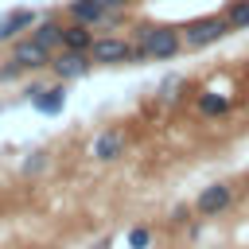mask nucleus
Wrapping results in <instances>:
<instances>
[{
    "mask_svg": "<svg viewBox=\"0 0 249 249\" xmlns=\"http://www.w3.org/2000/svg\"><path fill=\"white\" fill-rule=\"evenodd\" d=\"M8 58L19 62V66L31 74V70H51V58H54V54H51L43 43H35L31 35H19V39H12V54H8Z\"/></svg>",
    "mask_w": 249,
    "mask_h": 249,
    "instance_id": "nucleus-4",
    "label": "nucleus"
},
{
    "mask_svg": "<svg viewBox=\"0 0 249 249\" xmlns=\"http://www.w3.org/2000/svg\"><path fill=\"white\" fill-rule=\"evenodd\" d=\"M124 144H128L124 128H105V132H97V140H93V160H101V163L121 160V156H124Z\"/></svg>",
    "mask_w": 249,
    "mask_h": 249,
    "instance_id": "nucleus-9",
    "label": "nucleus"
},
{
    "mask_svg": "<svg viewBox=\"0 0 249 249\" xmlns=\"http://www.w3.org/2000/svg\"><path fill=\"white\" fill-rule=\"evenodd\" d=\"M230 206H233V187H230V183H210V187H202L198 198H195L198 218H218V214H226Z\"/></svg>",
    "mask_w": 249,
    "mask_h": 249,
    "instance_id": "nucleus-6",
    "label": "nucleus"
},
{
    "mask_svg": "<svg viewBox=\"0 0 249 249\" xmlns=\"http://www.w3.org/2000/svg\"><path fill=\"white\" fill-rule=\"evenodd\" d=\"M152 245V230L148 226H132L128 230V249H148Z\"/></svg>",
    "mask_w": 249,
    "mask_h": 249,
    "instance_id": "nucleus-16",
    "label": "nucleus"
},
{
    "mask_svg": "<svg viewBox=\"0 0 249 249\" xmlns=\"http://www.w3.org/2000/svg\"><path fill=\"white\" fill-rule=\"evenodd\" d=\"M66 16H70L74 23L97 27L101 16H105V4H101V0H70V4H66Z\"/></svg>",
    "mask_w": 249,
    "mask_h": 249,
    "instance_id": "nucleus-12",
    "label": "nucleus"
},
{
    "mask_svg": "<svg viewBox=\"0 0 249 249\" xmlns=\"http://www.w3.org/2000/svg\"><path fill=\"white\" fill-rule=\"evenodd\" d=\"M23 74H27V70H23L19 62H12V58L0 66V82H16V78H23Z\"/></svg>",
    "mask_w": 249,
    "mask_h": 249,
    "instance_id": "nucleus-18",
    "label": "nucleus"
},
{
    "mask_svg": "<svg viewBox=\"0 0 249 249\" xmlns=\"http://www.w3.org/2000/svg\"><path fill=\"white\" fill-rule=\"evenodd\" d=\"M27 35H31L35 43H43L51 54H54V51H62V23H58L54 16H43V19H39V23H35Z\"/></svg>",
    "mask_w": 249,
    "mask_h": 249,
    "instance_id": "nucleus-10",
    "label": "nucleus"
},
{
    "mask_svg": "<svg viewBox=\"0 0 249 249\" xmlns=\"http://www.w3.org/2000/svg\"><path fill=\"white\" fill-rule=\"evenodd\" d=\"M89 58H93V66H128L132 62V39L97 31V39L89 47Z\"/></svg>",
    "mask_w": 249,
    "mask_h": 249,
    "instance_id": "nucleus-3",
    "label": "nucleus"
},
{
    "mask_svg": "<svg viewBox=\"0 0 249 249\" xmlns=\"http://www.w3.org/2000/svg\"><path fill=\"white\" fill-rule=\"evenodd\" d=\"M89 66H93V58H89V51H54V58H51V74L58 78V82H74V78H86L89 74Z\"/></svg>",
    "mask_w": 249,
    "mask_h": 249,
    "instance_id": "nucleus-5",
    "label": "nucleus"
},
{
    "mask_svg": "<svg viewBox=\"0 0 249 249\" xmlns=\"http://www.w3.org/2000/svg\"><path fill=\"white\" fill-rule=\"evenodd\" d=\"M222 16L230 19V31H249V0H226Z\"/></svg>",
    "mask_w": 249,
    "mask_h": 249,
    "instance_id": "nucleus-13",
    "label": "nucleus"
},
{
    "mask_svg": "<svg viewBox=\"0 0 249 249\" xmlns=\"http://www.w3.org/2000/svg\"><path fill=\"white\" fill-rule=\"evenodd\" d=\"M179 31H183V47L202 51V47H214L218 39L230 35V19H226L222 12H214V16H195V19L179 23Z\"/></svg>",
    "mask_w": 249,
    "mask_h": 249,
    "instance_id": "nucleus-2",
    "label": "nucleus"
},
{
    "mask_svg": "<svg viewBox=\"0 0 249 249\" xmlns=\"http://www.w3.org/2000/svg\"><path fill=\"white\" fill-rule=\"evenodd\" d=\"M183 51V31L175 23H140L132 39V62H171Z\"/></svg>",
    "mask_w": 249,
    "mask_h": 249,
    "instance_id": "nucleus-1",
    "label": "nucleus"
},
{
    "mask_svg": "<svg viewBox=\"0 0 249 249\" xmlns=\"http://www.w3.org/2000/svg\"><path fill=\"white\" fill-rule=\"evenodd\" d=\"M93 249H113V241H109V237H101V241H97Z\"/></svg>",
    "mask_w": 249,
    "mask_h": 249,
    "instance_id": "nucleus-21",
    "label": "nucleus"
},
{
    "mask_svg": "<svg viewBox=\"0 0 249 249\" xmlns=\"http://www.w3.org/2000/svg\"><path fill=\"white\" fill-rule=\"evenodd\" d=\"M27 101H31L39 113L58 117V113L66 109V82H58V86H31V89H27Z\"/></svg>",
    "mask_w": 249,
    "mask_h": 249,
    "instance_id": "nucleus-8",
    "label": "nucleus"
},
{
    "mask_svg": "<svg viewBox=\"0 0 249 249\" xmlns=\"http://www.w3.org/2000/svg\"><path fill=\"white\" fill-rule=\"evenodd\" d=\"M101 4H105V8H109V12H113V8H132V4H136V0H101Z\"/></svg>",
    "mask_w": 249,
    "mask_h": 249,
    "instance_id": "nucleus-20",
    "label": "nucleus"
},
{
    "mask_svg": "<svg viewBox=\"0 0 249 249\" xmlns=\"http://www.w3.org/2000/svg\"><path fill=\"white\" fill-rule=\"evenodd\" d=\"M183 222H187V206H175L171 210V226H183Z\"/></svg>",
    "mask_w": 249,
    "mask_h": 249,
    "instance_id": "nucleus-19",
    "label": "nucleus"
},
{
    "mask_svg": "<svg viewBox=\"0 0 249 249\" xmlns=\"http://www.w3.org/2000/svg\"><path fill=\"white\" fill-rule=\"evenodd\" d=\"M39 19H43V16H39L35 8H12V12H4V16H0V43H12V39H19V35H27Z\"/></svg>",
    "mask_w": 249,
    "mask_h": 249,
    "instance_id": "nucleus-7",
    "label": "nucleus"
},
{
    "mask_svg": "<svg viewBox=\"0 0 249 249\" xmlns=\"http://www.w3.org/2000/svg\"><path fill=\"white\" fill-rule=\"evenodd\" d=\"M47 167H51V152H31L19 171H23V175H39V171H47Z\"/></svg>",
    "mask_w": 249,
    "mask_h": 249,
    "instance_id": "nucleus-15",
    "label": "nucleus"
},
{
    "mask_svg": "<svg viewBox=\"0 0 249 249\" xmlns=\"http://www.w3.org/2000/svg\"><path fill=\"white\" fill-rule=\"evenodd\" d=\"M97 39V27H86V23H62V47L66 51H89Z\"/></svg>",
    "mask_w": 249,
    "mask_h": 249,
    "instance_id": "nucleus-11",
    "label": "nucleus"
},
{
    "mask_svg": "<svg viewBox=\"0 0 249 249\" xmlns=\"http://www.w3.org/2000/svg\"><path fill=\"white\" fill-rule=\"evenodd\" d=\"M175 89H183V78H163V82H160V97H163V101H175V97H179Z\"/></svg>",
    "mask_w": 249,
    "mask_h": 249,
    "instance_id": "nucleus-17",
    "label": "nucleus"
},
{
    "mask_svg": "<svg viewBox=\"0 0 249 249\" xmlns=\"http://www.w3.org/2000/svg\"><path fill=\"white\" fill-rule=\"evenodd\" d=\"M230 105H233V101H230L226 93H198V113H202V117H226Z\"/></svg>",
    "mask_w": 249,
    "mask_h": 249,
    "instance_id": "nucleus-14",
    "label": "nucleus"
}]
</instances>
